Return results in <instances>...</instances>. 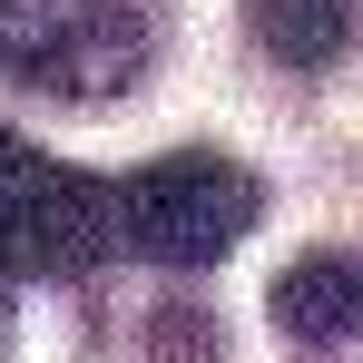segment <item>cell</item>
Here are the masks:
<instances>
[{
	"instance_id": "8992f818",
	"label": "cell",
	"mask_w": 363,
	"mask_h": 363,
	"mask_svg": "<svg viewBox=\"0 0 363 363\" xmlns=\"http://www.w3.org/2000/svg\"><path fill=\"white\" fill-rule=\"evenodd\" d=\"M0 354H10V295H0Z\"/></svg>"
},
{
	"instance_id": "3957f363",
	"label": "cell",
	"mask_w": 363,
	"mask_h": 363,
	"mask_svg": "<svg viewBox=\"0 0 363 363\" xmlns=\"http://www.w3.org/2000/svg\"><path fill=\"white\" fill-rule=\"evenodd\" d=\"M0 60H10L20 89H40V99L99 108V99L138 89V69H147V20H138L128 0H50V10H30V20L0 40Z\"/></svg>"
},
{
	"instance_id": "6da1fadb",
	"label": "cell",
	"mask_w": 363,
	"mask_h": 363,
	"mask_svg": "<svg viewBox=\"0 0 363 363\" xmlns=\"http://www.w3.org/2000/svg\"><path fill=\"white\" fill-rule=\"evenodd\" d=\"M118 255V177H79L0 128V275H89Z\"/></svg>"
},
{
	"instance_id": "277c9868",
	"label": "cell",
	"mask_w": 363,
	"mask_h": 363,
	"mask_svg": "<svg viewBox=\"0 0 363 363\" xmlns=\"http://www.w3.org/2000/svg\"><path fill=\"white\" fill-rule=\"evenodd\" d=\"M275 324L295 334V344H344L363 324V255H344V245H324V255H295L285 275H275Z\"/></svg>"
},
{
	"instance_id": "7a4b0ae2",
	"label": "cell",
	"mask_w": 363,
	"mask_h": 363,
	"mask_svg": "<svg viewBox=\"0 0 363 363\" xmlns=\"http://www.w3.org/2000/svg\"><path fill=\"white\" fill-rule=\"evenodd\" d=\"M255 216H265L255 167L206 157V147L118 177V255H147V265H216V255L245 245Z\"/></svg>"
},
{
	"instance_id": "5b68a950",
	"label": "cell",
	"mask_w": 363,
	"mask_h": 363,
	"mask_svg": "<svg viewBox=\"0 0 363 363\" xmlns=\"http://www.w3.org/2000/svg\"><path fill=\"white\" fill-rule=\"evenodd\" d=\"M245 20L285 69H324L354 40V0H245Z\"/></svg>"
}]
</instances>
